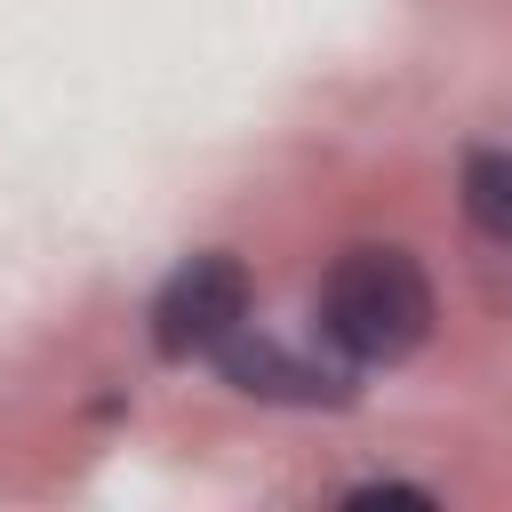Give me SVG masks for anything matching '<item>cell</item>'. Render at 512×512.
<instances>
[{"instance_id":"3","label":"cell","mask_w":512,"mask_h":512,"mask_svg":"<svg viewBox=\"0 0 512 512\" xmlns=\"http://www.w3.org/2000/svg\"><path fill=\"white\" fill-rule=\"evenodd\" d=\"M248 400H288V408H344L352 400V360H304L296 344H280L272 328L240 320L216 352H208Z\"/></svg>"},{"instance_id":"2","label":"cell","mask_w":512,"mask_h":512,"mask_svg":"<svg viewBox=\"0 0 512 512\" xmlns=\"http://www.w3.org/2000/svg\"><path fill=\"white\" fill-rule=\"evenodd\" d=\"M248 320V264L240 256H192L152 296V344L160 360H208Z\"/></svg>"},{"instance_id":"1","label":"cell","mask_w":512,"mask_h":512,"mask_svg":"<svg viewBox=\"0 0 512 512\" xmlns=\"http://www.w3.org/2000/svg\"><path fill=\"white\" fill-rule=\"evenodd\" d=\"M320 336L352 368H392L432 336V280L408 248H344L320 280Z\"/></svg>"},{"instance_id":"4","label":"cell","mask_w":512,"mask_h":512,"mask_svg":"<svg viewBox=\"0 0 512 512\" xmlns=\"http://www.w3.org/2000/svg\"><path fill=\"white\" fill-rule=\"evenodd\" d=\"M456 200H464V224L496 248H512V152H464V176H456Z\"/></svg>"}]
</instances>
